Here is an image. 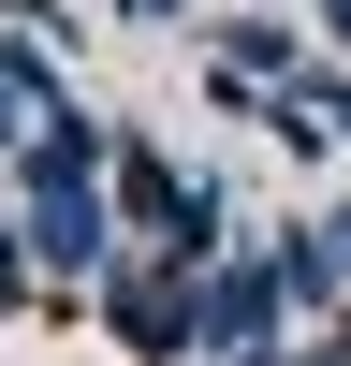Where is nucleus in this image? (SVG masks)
Listing matches in <instances>:
<instances>
[{
  "label": "nucleus",
  "mask_w": 351,
  "mask_h": 366,
  "mask_svg": "<svg viewBox=\"0 0 351 366\" xmlns=\"http://www.w3.org/2000/svg\"><path fill=\"white\" fill-rule=\"evenodd\" d=\"M278 322H292V293H278V264H263V249H220V264H205V366L278 352Z\"/></svg>",
  "instance_id": "nucleus-1"
},
{
  "label": "nucleus",
  "mask_w": 351,
  "mask_h": 366,
  "mask_svg": "<svg viewBox=\"0 0 351 366\" xmlns=\"http://www.w3.org/2000/svg\"><path fill=\"white\" fill-rule=\"evenodd\" d=\"M307 29H322V15H220V29H205V59H234V74H263V88H292V74L322 59Z\"/></svg>",
  "instance_id": "nucleus-2"
},
{
  "label": "nucleus",
  "mask_w": 351,
  "mask_h": 366,
  "mask_svg": "<svg viewBox=\"0 0 351 366\" xmlns=\"http://www.w3.org/2000/svg\"><path fill=\"white\" fill-rule=\"evenodd\" d=\"M103 176H117V220H132V234H176V205H190V176H205V162H161L146 132H117V162H103Z\"/></svg>",
  "instance_id": "nucleus-3"
},
{
  "label": "nucleus",
  "mask_w": 351,
  "mask_h": 366,
  "mask_svg": "<svg viewBox=\"0 0 351 366\" xmlns=\"http://www.w3.org/2000/svg\"><path fill=\"white\" fill-rule=\"evenodd\" d=\"M263 264H278V293H292L307 322H337V308H351V249H337V220H292Z\"/></svg>",
  "instance_id": "nucleus-4"
},
{
  "label": "nucleus",
  "mask_w": 351,
  "mask_h": 366,
  "mask_svg": "<svg viewBox=\"0 0 351 366\" xmlns=\"http://www.w3.org/2000/svg\"><path fill=\"white\" fill-rule=\"evenodd\" d=\"M0 88H15L29 117H58V103H73V74L44 59V29H0Z\"/></svg>",
  "instance_id": "nucleus-5"
},
{
  "label": "nucleus",
  "mask_w": 351,
  "mask_h": 366,
  "mask_svg": "<svg viewBox=\"0 0 351 366\" xmlns=\"http://www.w3.org/2000/svg\"><path fill=\"white\" fill-rule=\"evenodd\" d=\"M117 15H132V29H190L205 0H117Z\"/></svg>",
  "instance_id": "nucleus-6"
},
{
  "label": "nucleus",
  "mask_w": 351,
  "mask_h": 366,
  "mask_svg": "<svg viewBox=\"0 0 351 366\" xmlns=\"http://www.w3.org/2000/svg\"><path fill=\"white\" fill-rule=\"evenodd\" d=\"M29 132H44V117H29V103H15V88H0V162H15V147H29Z\"/></svg>",
  "instance_id": "nucleus-7"
},
{
  "label": "nucleus",
  "mask_w": 351,
  "mask_h": 366,
  "mask_svg": "<svg viewBox=\"0 0 351 366\" xmlns=\"http://www.w3.org/2000/svg\"><path fill=\"white\" fill-rule=\"evenodd\" d=\"M322 366H351V308H337V322H322Z\"/></svg>",
  "instance_id": "nucleus-8"
},
{
  "label": "nucleus",
  "mask_w": 351,
  "mask_h": 366,
  "mask_svg": "<svg viewBox=\"0 0 351 366\" xmlns=\"http://www.w3.org/2000/svg\"><path fill=\"white\" fill-rule=\"evenodd\" d=\"M322 44H337V59H351V0H337V15H322Z\"/></svg>",
  "instance_id": "nucleus-9"
},
{
  "label": "nucleus",
  "mask_w": 351,
  "mask_h": 366,
  "mask_svg": "<svg viewBox=\"0 0 351 366\" xmlns=\"http://www.w3.org/2000/svg\"><path fill=\"white\" fill-rule=\"evenodd\" d=\"M249 366H322V352H292V337H278V352H249Z\"/></svg>",
  "instance_id": "nucleus-10"
},
{
  "label": "nucleus",
  "mask_w": 351,
  "mask_h": 366,
  "mask_svg": "<svg viewBox=\"0 0 351 366\" xmlns=\"http://www.w3.org/2000/svg\"><path fill=\"white\" fill-rule=\"evenodd\" d=\"M292 15H337V0H292Z\"/></svg>",
  "instance_id": "nucleus-11"
}]
</instances>
